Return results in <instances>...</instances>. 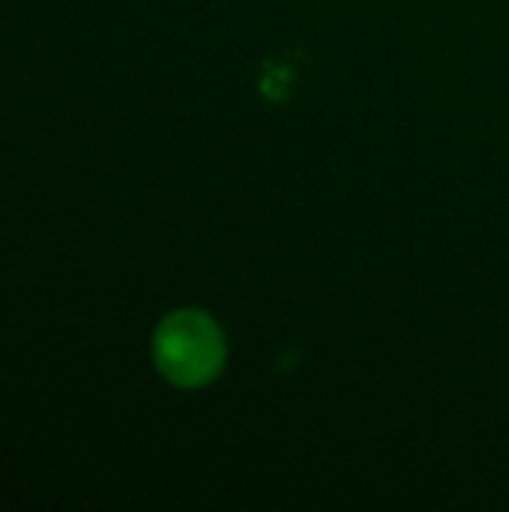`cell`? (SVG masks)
<instances>
[{
  "label": "cell",
  "instance_id": "cell-1",
  "mask_svg": "<svg viewBox=\"0 0 509 512\" xmlns=\"http://www.w3.org/2000/svg\"><path fill=\"white\" fill-rule=\"evenodd\" d=\"M156 366L162 375L180 387L207 384L225 357L222 333L201 312H177L162 321L153 342Z\"/></svg>",
  "mask_w": 509,
  "mask_h": 512
}]
</instances>
